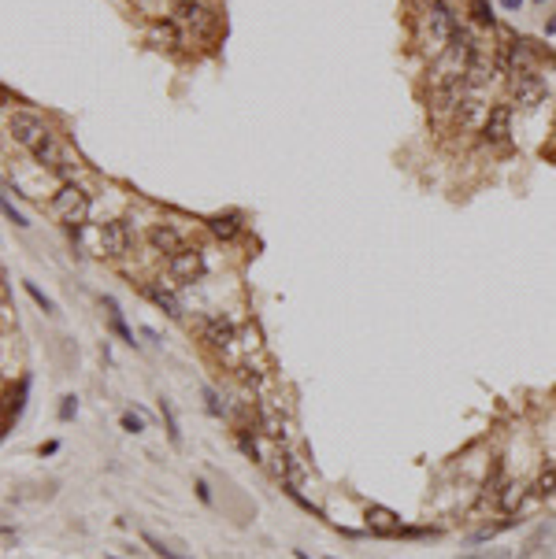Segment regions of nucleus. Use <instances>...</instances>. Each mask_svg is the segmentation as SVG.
<instances>
[{"label":"nucleus","mask_w":556,"mask_h":559,"mask_svg":"<svg viewBox=\"0 0 556 559\" xmlns=\"http://www.w3.org/2000/svg\"><path fill=\"white\" fill-rule=\"evenodd\" d=\"M89 208H93L89 193H85L82 186H74V181H63V189L56 193V197H52V211H56V219L67 222L71 230H82V227H85V219H89Z\"/></svg>","instance_id":"1"},{"label":"nucleus","mask_w":556,"mask_h":559,"mask_svg":"<svg viewBox=\"0 0 556 559\" xmlns=\"http://www.w3.org/2000/svg\"><path fill=\"white\" fill-rule=\"evenodd\" d=\"M200 337H205V345L208 348H216V352H227L238 345V326H234V319H227V315H211V319H205L200 322Z\"/></svg>","instance_id":"2"},{"label":"nucleus","mask_w":556,"mask_h":559,"mask_svg":"<svg viewBox=\"0 0 556 559\" xmlns=\"http://www.w3.org/2000/svg\"><path fill=\"white\" fill-rule=\"evenodd\" d=\"M167 271L171 278H175L178 285H193L200 274H205V256H200V249H182L175 256H167Z\"/></svg>","instance_id":"3"},{"label":"nucleus","mask_w":556,"mask_h":559,"mask_svg":"<svg viewBox=\"0 0 556 559\" xmlns=\"http://www.w3.org/2000/svg\"><path fill=\"white\" fill-rule=\"evenodd\" d=\"M130 227H126L123 219H112L104 222V227L97 230V252L101 256H112V260H119V256L130 252Z\"/></svg>","instance_id":"4"},{"label":"nucleus","mask_w":556,"mask_h":559,"mask_svg":"<svg viewBox=\"0 0 556 559\" xmlns=\"http://www.w3.org/2000/svg\"><path fill=\"white\" fill-rule=\"evenodd\" d=\"M8 134L15 137L19 145H26V148H34L41 137L49 134V126L37 119V115H30V112H15V115H8Z\"/></svg>","instance_id":"5"},{"label":"nucleus","mask_w":556,"mask_h":559,"mask_svg":"<svg viewBox=\"0 0 556 559\" xmlns=\"http://www.w3.org/2000/svg\"><path fill=\"white\" fill-rule=\"evenodd\" d=\"M538 63V52H534V41L519 37V41H508L505 45V71L508 74H523V71H534Z\"/></svg>","instance_id":"6"},{"label":"nucleus","mask_w":556,"mask_h":559,"mask_svg":"<svg viewBox=\"0 0 556 559\" xmlns=\"http://www.w3.org/2000/svg\"><path fill=\"white\" fill-rule=\"evenodd\" d=\"M512 96H516V100H519L523 107L541 104V96H545V82H541V74H534V71L512 74Z\"/></svg>","instance_id":"7"},{"label":"nucleus","mask_w":556,"mask_h":559,"mask_svg":"<svg viewBox=\"0 0 556 559\" xmlns=\"http://www.w3.org/2000/svg\"><path fill=\"white\" fill-rule=\"evenodd\" d=\"M508 134H512V107L508 104H494L486 112L483 137H486L489 145H501V141H508Z\"/></svg>","instance_id":"8"},{"label":"nucleus","mask_w":556,"mask_h":559,"mask_svg":"<svg viewBox=\"0 0 556 559\" xmlns=\"http://www.w3.org/2000/svg\"><path fill=\"white\" fill-rule=\"evenodd\" d=\"M178 26L193 30V34H208L211 26H216V19L205 4H197V0H178Z\"/></svg>","instance_id":"9"},{"label":"nucleus","mask_w":556,"mask_h":559,"mask_svg":"<svg viewBox=\"0 0 556 559\" xmlns=\"http://www.w3.org/2000/svg\"><path fill=\"white\" fill-rule=\"evenodd\" d=\"M363 519H367V530L379 533V537H401V519L393 515L390 508H382V504H371L367 511H363Z\"/></svg>","instance_id":"10"},{"label":"nucleus","mask_w":556,"mask_h":559,"mask_svg":"<svg viewBox=\"0 0 556 559\" xmlns=\"http://www.w3.org/2000/svg\"><path fill=\"white\" fill-rule=\"evenodd\" d=\"M148 245H153L156 252H167V256H175L186 249V238H182V230H175L171 222H156L153 230H148Z\"/></svg>","instance_id":"11"},{"label":"nucleus","mask_w":556,"mask_h":559,"mask_svg":"<svg viewBox=\"0 0 556 559\" xmlns=\"http://www.w3.org/2000/svg\"><path fill=\"white\" fill-rule=\"evenodd\" d=\"M145 296L153 300V304L159 308V311H167L171 319H182L186 311H182V300L171 293V289H164V285H156V282H145Z\"/></svg>","instance_id":"12"},{"label":"nucleus","mask_w":556,"mask_h":559,"mask_svg":"<svg viewBox=\"0 0 556 559\" xmlns=\"http://www.w3.org/2000/svg\"><path fill=\"white\" fill-rule=\"evenodd\" d=\"M208 230L216 233L219 241H234L241 233V215L238 211H223V215H211L208 219Z\"/></svg>","instance_id":"13"},{"label":"nucleus","mask_w":556,"mask_h":559,"mask_svg":"<svg viewBox=\"0 0 556 559\" xmlns=\"http://www.w3.org/2000/svg\"><path fill=\"white\" fill-rule=\"evenodd\" d=\"M467 12L478 26H494V8H489V0H467Z\"/></svg>","instance_id":"14"},{"label":"nucleus","mask_w":556,"mask_h":559,"mask_svg":"<svg viewBox=\"0 0 556 559\" xmlns=\"http://www.w3.org/2000/svg\"><path fill=\"white\" fill-rule=\"evenodd\" d=\"M153 41L156 45H178V26L175 23H153Z\"/></svg>","instance_id":"15"},{"label":"nucleus","mask_w":556,"mask_h":559,"mask_svg":"<svg viewBox=\"0 0 556 559\" xmlns=\"http://www.w3.org/2000/svg\"><path fill=\"white\" fill-rule=\"evenodd\" d=\"M534 493H538V497H553V493H556V467L541 470L538 481H534Z\"/></svg>","instance_id":"16"},{"label":"nucleus","mask_w":556,"mask_h":559,"mask_svg":"<svg viewBox=\"0 0 556 559\" xmlns=\"http://www.w3.org/2000/svg\"><path fill=\"white\" fill-rule=\"evenodd\" d=\"M26 293H30V296H34V304H37L41 311H45V315H52V311H56V304H52V300H49L45 293H41V289H37L34 282H26Z\"/></svg>","instance_id":"17"},{"label":"nucleus","mask_w":556,"mask_h":559,"mask_svg":"<svg viewBox=\"0 0 556 559\" xmlns=\"http://www.w3.org/2000/svg\"><path fill=\"white\" fill-rule=\"evenodd\" d=\"M159 415H164V423H167V437L178 445V441H182V437H178V423H175V411H171V404H167V400L159 404Z\"/></svg>","instance_id":"18"},{"label":"nucleus","mask_w":556,"mask_h":559,"mask_svg":"<svg viewBox=\"0 0 556 559\" xmlns=\"http://www.w3.org/2000/svg\"><path fill=\"white\" fill-rule=\"evenodd\" d=\"M145 541H148V544H153V548H156V556H159V559H186V556H178V552H175V548H167L164 541H156V537H153V533H145Z\"/></svg>","instance_id":"19"},{"label":"nucleus","mask_w":556,"mask_h":559,"mask_svg":"<svg viewBox=\"0 0 556 559\" xmlns=\"http://www.w3.org/2000/svg\"><path fill=\"white\" fill-rule=\"evenodd\" d=\"M74 415H78V396H63V404H60V418H63V423H71Z\"/></svg>","instance_id":"20"},{"label":"nucleus","mask_w":556,"mask_h":559,"mask_svg":"<svg viewBox=\"0 0 556 559\" xmlns=\"http://www.w3.org/2000/svg\"><path fill=\"white\" fill-rule=\"evenodd\" d=\"M112 330L119 333V337L126 341V345H137V341H134V333H130V326L123 322V315H112Z\"/></svg>","instance_id":"21"},{"label":"nucleus","mask_w":556,"mask_h":559,"mask_svg":"<svg viewBox=\"0 0 556 559\" xmlns=\"http://www.w3.org/2000/svg\"><path fill=\"white\" fill-rule=\"evenodd\" d=\"M123 429H126V434H141L145 426H141V418H137V415L126 411V415H123Z\"/></svg>","instance_id":"22"},{"label":"nucleus","mask_w":556,"mask_h":559,"mask_svg":"<svg viewBox=\"0 0 556 559\" xmlns=\"http://www.w3.org/2000/svg\"><path fill=\"white\" fill-rule=\"evenodd\" d=\"M4 215H8V222H15V227H26V219L12 208V200H4Z\"/></svg>","instance_id":"23"},{"label":"nucleus","mask_w":556,"mask_h":559,"mask_svg":"<svg viewBox=\"0 0 556 559\" xmlns=\"http://www.w3.org/2000/svg\"><path fill=\"white\" fill-rule=\"evenodd\" d=\"M197 497H200V504H211V489H208V481H197Z\"/></svg>","instance_id":"24"},{"label":"nucleus","mask_w":556,"mask_h":559,"mask_svg":"<svg viewBox=\"0 0 556 559\" xmlns=\"http://www.w3.org/2000/svg\"><path fill=\"white\" fill-rule=\"evenodd\" d=\"M60 452V441H49V445H41V456H56Z\"/></svg>","instance_id":"25"},{"label":"nucleus","mask_w":556,"mask_h":559,"mask_svg":"<svg viewBox=\"0 0 556 559\" xmlns=\"http://www.w3.org/2000/svg\"><path fill=\"white\" fill-rule=\"evenodd\" d=\"M501 4H505V8H508V12H516V8L523 4V0H501Z\"/></svg>","instance_id":"26"},{"label":"nucleus","mask_w":556,"mask_h":559,"mask_svg":"<svg viewBox=\"0 0 556 559\" xmlns=\"http://www.w3.org/2000/svg\"><path fill=\"white\" fill-rule=\"evenodd\" d=\"M545 34H556V19H549V26H545Z\"/></svg>","instance_id":"27"},{"label":"nucleus","mask_w":556,"mask_h":559,"mask_svg":"<svg viewBox=\"0 0 556 559\" xmlns=\"http://www.w3.org/2000/svg\"><path fill=\"white\" fill-rule=\"evenodd\" d=\"M297 559H312V556H308V552H301V548H297V552H293Z\"/></svg>","instance_id":"28"},{"label":"nucleus","mask_w":556,"mask_h":559,"mask_svg":"<svg viewBox=\"0 0 556 559\" xmlns=\"http://www.w3.org/2000/svg\"><path fill=\"white\" fill-rule=\"evenodd\" d=\"M330 559H338V556H330Z\"/></svg>","instance_id":"29"},{"label":"nucleus","mask_w":556,"mask_h":559,"mask_svg":"<svg viewBox=\"0 0 556 559\" xmlns=\"http://www.w3.org/2000/svg\"><path fill=\"white\" fill-rule=\"evenodd\" d=\"M541 4H545V0H541Z\"/></svg>","instance_id":"30"}]
</instances>
